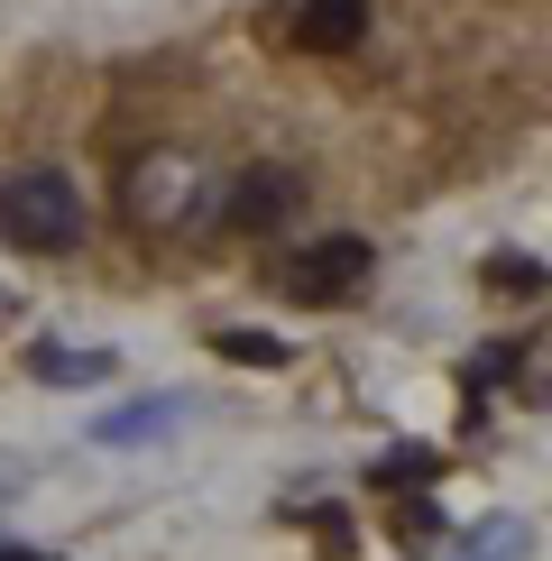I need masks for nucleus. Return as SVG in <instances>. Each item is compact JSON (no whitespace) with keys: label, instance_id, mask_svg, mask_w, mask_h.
Here are the masks:
<instances>
[{"label":"nucleus","instance_id":"nucleus-3","mask_svg":"<svg viewBox=\"0 0 552 561\" xmlns=\"http://www.w3.org/2000/svg\"><path fill=\"white\" fill-rule=\"evenodd\" d=\"M368 276H378V249L359 240V230H332V240H304L286 267V295L295 304H350L368 295Z\"/></svg>","mask_w":552,"mask_h":561},{"label":"nucleus","instance_id":"nucleus-10","mask_svg":"<svg viewBox=\"0 0 552 561\" xmlns=\"http://www.w3.org/2000/svg\"><path fill=\"white\" fill-rule=\"evenodd\" d=\"M433 470H442L433 451H387V460H378V479H387V488H414V479H433Z\"/></svg>","mask_w":552,"mask_h":561},{"label":"nucleus","instance_id":"nucleus-9","mask_svg":"<svg viewBox=\"0 0 552 561\" xmlns=\"http://www.w3.org/2000/svg\"><path fill=\"white\" fill-rule=\"evenodd\" d=\"M148 424H175V405H129V414H111V424H102V442H138Z\"/></svg>","mask_w":552,"mask_h":561},{"label":"nucleus","instance_id":"nucleus-6","mask_svg":"<svg viewBox=\"0 0 552 561\" xmlns=\"http://www.w3.org/2000/svg\"><path fill=\"white\" fill-rule=\"evenodd\" d=\"M28 368H37V378H102V350H56V341H46V350H28Z\"/></svg>","mask_w":552,"mask_h":561},{"label":"nucleus","instance_id":"nucleus-4","mask_svg":"<svg viewBox=\"0 0 552 561\" xmlns=\"http://www.w3.org/2000/svg\"><path fill=\"white\" fill-rule=\"evenodd\" d=\"M295 203H304V175H295V167H249L240 184L212 194V213L230 230H276V221H295Z\"/></svg>","mask_w":552,"mask_h":561},{"label":"nucleus","instance_id":"nucleus-2","mask_svg":"<svg viewBox=\"0 0 552 561\" xmlns=\"http://www.w3.org/2000/svg\"><path fill=\"white\" fill-rule=\"evenodd\" d=\"M120 213H129L138 230H184V221L212 213V175H203L184 148H157V157H138V167H129Z\"/></svg>","mask_w":552,"mask_h":561},{"label":"nucleus","instance_id":"nucleus-12","mask_svg":"<svg viewBox=\"0 0 552 561\" xmlns=\"http://www.w3.org/2000/svg\"><path fill=\"white\" fill-rule=\"evenodd\" d=\"M506 368H516V350H479V359H470V387H488V378H506Z\"/></svg>","mask_w":552,"mask_h":561},{"label":"nucleus","instance_id":"nucleus-7","mask_svg":"<svg viewBox=\"0 0 552 561\" xmlns=\"http://www.w3.org/2000/svg\"><path fill=\"white\" fill-rule=\"evenodd\" d=\"M212 350L240 368H286V341H267V332H212Z\"/></svg>","mask_w":552,"mask_h":561},{"label":"nucleus","instance_id":"nucleus-5","mask_svg":"<svg viewBox=\"0 0 552 561\" xmlns=\"http://www.w3.org/2000/svg\"><path fill=\"white\" fill-rule=\"evenodd\" d=\"M286 37L313 46V56H350L368 37V0H295L286 10Z\"/></svg>","mask_w":552,"mask_h":561},{"label":"nucleus","instance_id":"nucleus-11","mask_svg":"<svg viewBox=\"0 0 552 561\" xmlns=\"http://www.w3.org/2000/svg\"><path fill=\"white\" fill-rule=\"evenodd\" d=\"M488 286H506V295H543V267H534V259H488Z\"/></svg>","mask_w":552,"mask_h":561},{"label":"nucleus","instance_id":"nucleus-13","mask_svg":"<svg viewBox=\"0 0 552 561\" xmlns=\"http://www.w3.org/2000/svg\"><path fill=\"white\" fill-rule=\"evenodd\" d=\"M0 561H37V552H0Z\"/></svg>","mask_w":552,"mask_h":561},{"label":"nucleus","instance_id":"nucleus-8","mask_svg":"<svg viewBox=\"0 0 552 561\" xmlns=\"http://www.w3.org/2000/svg\"><path fill=\"white\" fill-rule=\"evenodd\" d=\"M396 543H405V552H433V543H442V516H433L424 497H405V506H396Z\"/></svg>","mask_w":552,"mask_h":561},{"label":"nucleus","instance_id":"nucleus-1","mask_svg":"<svg viewBox=\"0 0 552 561\" xmlns=\"http://www.w3.org/2000/svg\"><path fill=\"white\" fill-rule=\"evenodd\" d=\"M0 240H19L28 259L74 249V240H83V194H74V175H56V167H19L10 184H0Z\"/></svg>","mask_w":552,"mask_h":561}]
</instances>
